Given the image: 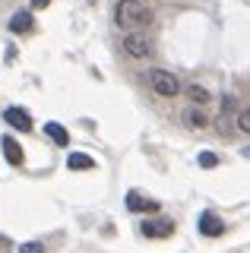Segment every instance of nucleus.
<instances>
[{"mask_svg": "<svg viewBox=\"0 0 250 253\" xmlns=\"http://www.w3.org/2000/svg\"><path fill=\"white\" fill-rule=\"evenodd\" d=\"M6 124L10 126H16V130H32V114H29V111H22V108H6Z\"/></svg>", "mask_w": 250, "mask_h": 253, "instance_id": "obj_7", "label": "nucleus"}, {"mask_svg": "<svg viewBox=\"0 0 250 253\" xmlns=\"http://www.w3.org/2000/svg\"><path fill=\"white\" fill-rule=\"evenodd\" d=\"M238 130L250 133V108H247V111H241V114H238Z\"/></svg>", "mask_w": 250, "mask_h": 253, "instance_id": "obj_16", "label": "nucleus"}, {"mask_svg": "<svg viewBox=\"0 0 250 253\" xmlns=\"http://www.w3.org/2000/svg\"><path fill=\"white\" fill-rule=\"evenodd\" d=\"M67 168L70 171H92V168H95V162H92L89 155H83V152H70L67 155Z\"/></svg>", "mask_w": 250, "mask_h": 253, "instance_id": "obj_12", "label": "nucleus"}, {"mask_svg": "<svg viewBox=\"0 0 250 253\" xmlns=\"http://www.w3.org/2000/svg\"><path fill=\"white\" fill-rule=\"evenodd\" d=\"M231 111H234V98H222V114H218V133H231Z\"/></svg>", "mask_w": 250, "mask_h": 253, "instance_id": "obj_11", "label": "nucleus"}, {"mask_svg": "<svg viewBox=\"0 0 250 253\" xmlns=\"http://www.w3.org/2000/svg\"><path fill=\"white\" fill-rule=\"evenodd\" d=\"M187 98H190L193 105L203 108L209 101V89H206V85H200V83H190V85H187Z\"/></svg>", "mask_w": 250, "mask_h": 253, "instance_id": "obj_13", "label": "nucleus"}, {"mask_svg": "<svg viewBox=\"0 0 250 253\" xmlns=\"http://www.w3.org/2000/svg\"><path fill=\"white\" fill-rule=\"evenodd\" d=\"M48 3H51V0H32V6H35V10H44Z\"/></svg>", "mask_w": 250, "mask_h": 253, "instance_id": "obj_18", "label": "nucleus"}, {"mask_svg": "<svg viewBox=\"0 0 250 253\" xmlns=\"http://www.w3.org/2000/svg\"><path fill=\"white\" fill-rule=\"evenodd\" d=\"M44 133H48V136L57 142V146H67V142H70V133L64 130V124H57V121H51L48 126H44Z\"/></svg>", "mask_w": 250, "mask_h": 253, "instance_id": "obj_14", "label": "nucleus"}, {"mask_svg": "<svg viewBox=\"0 0 250 253\" xmlns=\"http://www.w3.org/2000/svg\"><path fill=\"white\" fill-rule=\"evenodd\" d=\"M114 22L124 32H139L152 22V6L146 0H117L114 6Z\"/></svg>", "mask_w": 250, "mask_h": 253, "instance_id": "obj_1", "label": "nucleus"}, {"mask_svg": "<svg viewBox=\"0 0 250 253\" xmlns=\"http://www.w3.org/2000/svg\"><path fill=\"white\" fill-rule=\"evenodd\" d=\"M200 234H206V237H218V234H225V221L215 215V212H203L200 215Z\"/></svg>", "mask_w": 250, "mask_h": 253, "instance_id": "obj_5", "label": "nucleus"}, {"mask_svg": "<svg viewBox=\"0 0 250 253\" xmlns=\"http://www.w3.org/2000/svg\"><path fill=\"white\" fill-rule=\"evenodd\" d=\"M241 155H244V158H247V162H250V146H247V149H241Z\"/></svg>", "mask_w": 250, "mask_h": 253, "instance_id": "obj_19", "label": "nucleus"}, {"mask_svg": "<svg viewBox=\"0 0 250 253\" xmlns=\"http://www.w3.org/2000/svg\"><path fill=\"white\" fill-rule=\"evenodd\" d=\"M19 253H44V247H42L38 241H32V244H22V247H19Z\"/></svg>", "mask_w": 250, "mask_h": 253, "instance_id": "obj_17", "label": "nucleus"}, {"mask_svg": "<svg viewBox=\"0 0 250 253\" xmlns=\"http://www.w3.org/2000/svg\"><path fill=\"white\" fill-rule=\"evenodd\" d=\"M32 26H35V19H32L29 10H22V13H16L10 19V32H13V35H26V32H32Z\"/></svg>", "mask_w": 250, "mask_h": 253, "instance_id": "obj_9", "label": "nucleus"}, {"mask_svg": "<svg viewBox=\"0 0 250 253\" xmlns=\"http://www.w3.org/2000/svg\"><path fill=\"white\" fill-rule=\"evenodd\" d=\"M215 165H218L215 152H200V168H215Z\"/></svg>", "mask_w": 250, "mask_h": 253, "instance_id": "obj_15", "label": "nucleus"}, {"mask_svg": "<svg viewBox=\"0 0 250 253\" xmlns=\"http://www.w3.org/2000/svg\"><path fill=\"white\" fill-rule=\"evenodd\" d=\"M143 76L162 98H174V95L181 92V79H177L174 73H168V70H149V73H143Z\"/></svg>", "mask_w": 250, "mask_h": 253, "instance_id": "obj_2", "label": "nucleus"}, {"mask_svg": "<svg viewBox=\"0 0 250 253\" xmlns=\"http://www.w3.org/2000/svg\"><path fill=\"white\" fill-rule=\"evenodd\" d=\"M127 209L130 212H159V203L146 200V196L136 193V190H130V193H127Z\"/></svg>", "mask_w": 250, "mask_h": 253, "instance_id": "obj_6", "label": "nucleus"}, {"mask_svg": "<svg viewBox=\"0 0 250 253\" xmlns=\"http://www.w3.org/2000/svg\"><path fill=\"white\" fill-rule=\"evenodd\" d=\"M92 3H95V0H92Z\"/></svg>", "mask_w": 250, "mask_h": 253, "instance_id": "obj_20", "label": "nucleus"}, {"mask_svg": "<svg viewBox=\"0 0 250 253\" xmlns=\"http://www.w3.org/2000/svg\"><path fill=\"white\" fill-rule=\"evenodd\" d=\"M124 51H127L130 57H149L152 42L143 35V32H127V35H124Z\"/></svg>", "mask_w": 250, "mask_h": 253, "instance_id": "obj_3", "label": "nucleus"}, {"mask_svg": "<svg viewBox=\"0 0 250 253\" xmlns=\"http://www.w3.org/2000/svg\"><path fill=\"white\" fill-rule=\"evenodd\" d=\"M139 231H143V237H168L174 231V221L171 218H149L139 225Z\"/></svg>", "mask_w": 250, "mask_h": 253, "instance_id": "obj_4", "label": "nucleus"}, {"mask_svg": "<svg viewBox=\"0 0 250 253\" xmlns=\"http://www.w3.org/2000/svg\"><path fill=\"white\" fill-rule=\"evenodd\" d=\"M184 124L190 126V130H203V126H209V114L200 105H193V108L184 111Z\"/></svg>", "mask_w": 250, "mask_h": 253, "instance_id": "obj_8", "label": "nucleus"}, {"mask_svg": "<svg viewBox=\"0 0 250 253\" xmlns=\"http://www.w3.org/2000/svg\"><path fill=\"white\" fill-rule=\"evenodd\" d=\"M0 146H3V155H6V162H10V165H22V149H19V142L13 139V136H3V139H0Z\"/></svg>", "mask_w": 250, "mask_h": 253, "instance_id": "obj_10", "label": "nucleus"}]
</instances>
